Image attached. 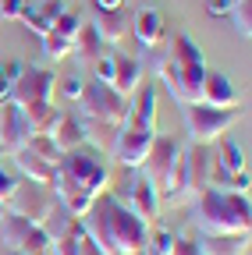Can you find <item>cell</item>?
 <instances>
[{
    "label": "cell",
    "instance_id": "1",
    "mask_svg": "<svg viewBox=\"0 0 252 255\" xmlns=\"http://www.w3.org/2000/svg\"><path fill=\"white\" fill-rule=\"evenodd\" d=\"M82 231L96 241L103 255H142L149 241V227L124 209L110 191L92 199L89 213L82 216Z\"/></svg>",
    "mask_w": 252,
    "mask_h": 255
},
{
    "label": "cell",
    "instance_id": "2",
    "mask_svg": "<svg viewBox=\"0 0 252 255\" xmlns=\"http://www.w3.org/2000/svg\"><path fill=\"white\" fill-rule=\"evenodd\" d=\"M156 75L167 85V92L178 100V107L185 103H199V85L206 75V60L203 50L192 43V36H174L156 64Z\"/></svg>",
    "mask_w": 252,
    "mask_h": 255
},
{
    "label": "cell",
    "instance_id": "3",
    "mask_svg": "<svg viewBox=\"0 0 252 255\" xmlns=\"http://www.w3.org/2000/svg\"><path fill=\"white\" fill-rule=\"evenodd\" d=\"M196 223L203 227V234H249L252 227L249 195L228 188H206L196 199Z\"/></svg>",
    "mask_w": 252,
    "mask_h": 255
},
{
    "label": "cell",
    "instance_id": "4",
    "mask_svg": "<svg viewBox=\"0 0 252 255\" xmlns=\"http://www.w3.org/2000/svg\"><path fill=\"white\" fill-rule=\"evenodd\" d=\"M57 177H64L71 181L75 188L89 191V195H103L107 184H110V167H107V159L92 149L89 142L78 145V149H68V152H60V163L53 167Z\"/></svg>",
    "mask_w": 252,
    "mask_h": 255
},
{
    "label": "cell",
    "instance_id": "5",
    "mask_svg": "<svg viewBox=\"0 0 252 255\" xmlns=\"http://www.w3.org/2000/svg\"><path fill=\"white\" fill-rule=\"evenodd\" d=\"M128 107L132 100H124V96H117L110 85L103 82H85L82 96H78V110H82V121L85 124H103V128H121L124 117H128Z\"/></svg>",
    "mask_w": 252,
    "mask_h": 255
},
{
    "label": "cell",
    "instance_id": "6",
    "mask_svg": "<svg viewBox=\"0 0 252 255\" xmlns=\"http://www.w3.org/2000/svg\"><path fill=\"white\" fill-rule=\"evenodd\" d=\"M181 121H185V131L196 145H213L220 135H228V128L238 121V107L217 110V107H206V103H185Z\"/></svg>",
    "mask_w": 252,
    "mask_h": 255
},
{
    "label": "cell",
    "instance_id": "7",
    "mask_svg": "<svg viewBox=\"0 0 252 255\" xmlns=\"http://www.w3.org/2000/svg\"><path fill=\"white\" fill-rule=\"evenodd\" d=\"M124 170H128V167H124ZM110 195H114L124 209H128V213H135L146 227H153L156 216H160V195H156V188H153L142 174H135V170L124 174Z\"/></svg>",
    "mask_w": 252,
    "mask_h": 255
},
{
    "label": "cell",
    "instance_id": "8",
    "mask_svg": "<svg viewBox=\"0 0 252 255\" xmlns=\"http://www.w3.org/2000/svg\"><path fill=\"white\" fill-rule=\"evenodd\" d=\"M53 85H57V71H50V68H21L18 78L11 82V103L14 107L53 103Z\"/></svg>",
    "mask_w": 252,
    "mask_h": 255
},
{
    "label": "cell",
    "instance_id": "9",
    "mask_svg": "<svg viewBox=\"0 0 252 255\" xmlns=\"http://www.w3.org/2000/svg\"><path fill=\"white\" fill-rule=\"evenodd\" d=\"M50 209H53L50 188L18 177V184H14V191H11V199H7V213H14V216H21V220H32V223H39V227H43V220H46Z\"/></svg>",
    "mask_w": 252,
    "mask_h": 255
},
{
    "label": "cell",
    "instance_id": "10",
    "mask_svg": "<svg viewBox=\"0 0 252 255\" xmlns=\"http://www.w3.org/2000/svg\"><path fill=\"white\" fill-rule=\"evenodd\" d=\"M0 238H4V245H7L11 252H28V255H46V252H50L46 231L39 227V223L21 220V216H14V213H7L4 220H0Z\"/></svg>",
    "mask_w": 252,
    "mask_h": 255
},
{
    "label": "cell",
    "instance_id": "11",
    "mask_svg": "<svg viewBox=\"0 0 252 255\" xmlns=\"http://www.w3.org/2000/svg\"><path fill=\"white\" fill-rule=\"evenodd\" d=\"M181 156V142L174 135H156L149 152H146V163L139 167L142 177L156 188V195H164V188H167V177H171V167H174V159Z\"/></svg>",
    "mask_w": 252,
    "mask_h": 255
},
{
    "label": "cell",
    "instance_id": "12",
    "mask_svg": "<svg viewBox=\"0 0 252 255\" xmlns=\"http://www.w3.org/2000/svg\"><path fill=\"white\" fill-rule=\"evenodd\" d=\"M213 174H217V156L210 145H188L185 149V202L199 199L206 188H213Z\"/></svg>",
    "mask_w": 252,
    "mask_h": 255
},
{
    "label": "cell",
    "instance_id": "13",
    "mask_svg": "<svg viewBox=\"0 0 252 255\" xmlns=\"http://www.w3.org/2000/svg\"><path fill=\"white\" fill-rule=\"evenodd\" d=\"M156 131L153 128H139L132 121H124L117 128V138H114V156H117V163L121 167H128V170H139L146 163V152L153 145Z\"/></svg>",
    "mask_w": 252,
    "mask_h": 255
},
{
    "label": "cell",
    "instance_id": "14",
    "mask_svg": "<svg viewBox=\"0 0 252 255\" xmlns=\"http://www.w3.org/2000/svg\"><path fill=\"white\" fill-rule=\"evenodd\" d=\"M28 142H32V128H28L25 110L14 107V103H4L0 107V149L14 152V149H21Z\"/></svg>",
    "mask_w": 252,
    "mask_h": 255
},
{
    "label": "cell",
    "instance_id": "15",
    "mask_svg": "<svg viewBox=\"0 0 252 255\" xmlns=\"http://www.w3.org/2000/svg\"><path fill=\"white\" fill-rule=\"evenodd\" d=\"M199 103L217 107V110H231V107H238V89L231 85V78L224 71H210L206 68L203 85H199Z\"/></svg>",
    "mask_w": 252,
    "mask_h": 255
},
{
    "label": "cell",
    "instance_id": "16",
    "mask_svg": "<svg viewBox=\"0 0 252 255\" xmlns=\"http://www.w3.org/2000/svg\"><path fill=\"white\" fill-rule=\"evenodd\" d=\"M110 60H114V82H110V89H114L117 96H124V100L135 96L139 85H142V60L121 53V50H114Z\"/></svg>",
    "mask_w": 252,
    "mask_h": 255
},
{
    "label": "cell",
    "instance_id": "17",
    "mask_svg": "<svg viewBox=\"0 0 252 255\" xmlns=\"http://www.w3.org/2000/svg\"><path fill=\"white\" fill-rule=\"evenodd\" d=\"M213 145H217V149H213V156H217V174H224V177H220V184H224L231 174L249 170V156H245L242 142H235V138H228V135H220ZM217 174H213V177H217ZM220 184H217V188H220Z\"/></svg>",
    "mask_w": 252,
    "mask_h": 255
},
{
    "label": "cell",
    "instance_id": "18",
    "mask_svg": "<svg viewBox=\"0 0 252 255\" xmlns=\"http://www.w3.org/2000/svg\"><path fill=\"white\" fill-rule=\"evenodd\" d=\"M135 32V39L142 50H156L164 43V11H156V7H139L135 11V21L128 25Z\"/></svg>",
    "mask_w": 252,
    "mask_h": 255
},
{
    "label": "cell",
    "instance_id": "19",
    "mask_svg": "<svg viewBox=\"0 0 252 255\" xmlns=\"http://www.w3.org/2000/svg\"><path fill=\"white\" fill-rule=\"evenodd\" d=\"M50 142H53L60 152L78 149V145H85V142H89V124H85L82 117H75V114H60L57 128L50 131Z\"/></svg>",
    "mask_w": 252,
    "mask_h": 255
},
{
    "label": "cell",
    "instance_id": "20",
    "mask_svg": "<svg viewBox=\"0 0 252 255\" xmlns=\"http://www.w3.org/2000/svg\"><path fill=\"white\" fill-rule=\"evenodd\" d=\"M14 167H18V177H25V181H36V184H50L53 181V167L46 163V159L32 149V145H21V149H14Z\"/></svg>",
    "mask_w": 252,
    "mask_h": 255
},
{
    "label": "cell",
    "instance_id": "21",
    "mask_svg": "<svg viewBox=\"0 0 252 255\" xmlns=\"http://www.w3.org/2000/svg\"><path fill=\"white\" fill-rule=\"evenodd\" d=\"M50 188H53V199L64 206L75 220H82L85 213H89V206H92V199L96 195H89V191H82V188H75L71 181H64V177H57L53 174V181H50Z\"/></svg>",
    "mask_w": 252,
    "mask_h": 255
},
{
    "label": "cell",
    "instance_id": "22",
    "mask_svg": "<svg viewBox=\"0 0 252 255\" xmlns=\"http://www.w3.org/2000/svg\"><path fill=\"white\" fill-rule=\"evenodd\" d=\"M60 11H64V0H43V4H25L21 18L25 28H32L36 36H46V32L53 28V21L60 18Z\"/></svg>",
    "mask_w": 252,
    "mask_h": 255
},
{
    "label": "cell",
    "instance_id": "23",
    "mask_svg": "<svg viewBox=\"0 0 252 255\" xmlns=\"http://www.w3.org/2000/svg\"><path fill=\"white\" fill-rule=\"evenodd\" d=\"M92 28H96V36L103 39V46H117L124 36H128V14H124V7H117V11H96Z\"/></svg>",
    "mask_w": 252,
    "mask_h": 255
},
{
    "label": "cell",
    "instance_id": "24",
    "mask_svg": "<svg viewBox=\"0 0 252 255\" xmlns=\"http://www.w3.org/2000/svg\"><path fill=\"white\" fill-rule=\"evenodd\" d=\"M203 255H249V234H203Z\"/></svg>",
    "mask_w": 252,
    "mask_h": 255
},
{
    "label": "cell",
    "instance_id": "25",
    "mask_svg": "<svg viewBox=\"0 0 252 255\" xmlns=\"http://www.w3.org/2000/svg\"><path fill=\"white\" fill-rule=\"evenodd\" d=\"M124 121H132L139 128H153V131H156V85H139V96L132 100Z\"/></svg>",
    "mask_w": 252,
    "mask_h": 255
},
{
    "label": "cell",
    "instance_id": "26",
    "mask_svg": "<svg viewBox=\"0 0 252 255\" xmlns=\"http://www.w3.org/2000/svg\"><path fill=\"white\" fill-rule=\"evenodd\" d=\"M71 53L78 64H96L103 57V39L96 36V28H92V21H85L78 32H75V39H71Z\"/></svg>",
    "mask_w": 252,
    "mask_h": 255
},
{
    "label": "cell",
    "instance_id": "27",
    "mask_svg": "<svg viewBox=\"0 0 252 255\" xmlns=\"http://www.w3.org/2000/svg\"><path fill=\"white\" fill-rule=\"evenodd\" d=\"M25 110V117H28V128H32V138L36 135H50L53 128H57V121H60V110L57 103H36V107H21Z\"/></svg>",
    "mask_w": 252,
    "mask_h": 255
},
{
    "label": "cell",
    "instance_id": "28",
    "mask_svg": "<svg viewBox=\"0 0 252 255\" xmlns=\"http://www.w3.org/2000/svg\"><path fill=\"white\" fill-rule=\"evenodd\" d=\"M82 220H75L60 238L50 241V255H82Z\"/></svg>",
    "mask_w": 252,
    "mask_h": 255
},
{
    "label": "cell",
    "instance_id": "29",
    "mask_svg": "<svg viewBox=\"0 0 252 255\" xmlns=\"http://www.w3.org/2000/svg\"><path fill=\"white\" fill-rule=\"evenodd\" d=\"M85 25V14L82 11H71V7H64L60 11V18L53 21V28L50 32H57V36H64V39H75V32Z\"/></svg>",
    "mask_w": 252,
    "mask_h": 255
},
{
    "label": "cell",
    "instance_id": "30",
    "mask_svg": "<svg viewBox=\"0 0 252 255\" xmlns=\"http://www.w3.org/2000/svg\"><path fill=\"white\" fill-rule=\"evenodd\" d=\"M228 14L235 21V32H238L242 39H249L252 36V0H235V7Z\"/></svg>",
    "mask_w": 252,
    "mask_h": 255
},
{
    "label": "cell",
    "instance_id": "31",
    "mask_svg": "<svg viewBox=\"0 0 252 255\" xmlns=\"http://www.w3.org/2000/svg\"><path fill=\"white\" fill-rule=\"evenodd\" d=\"M39 39H43V57H46V60H64V57H71V39L57 36V32H46V36H39Z\"/></svg>",
    "mask_w": 252,
    "mask_h": 255
},
{
    "label": "cell",
    "instance_id": "32",
    "mask_svg": "<svg viewBox=\"0 0 252 255\" xmlns=\"http://www.w3.org/2000/svg\"><path fill=\"white\" fill-rule=\"evenodd\" d=\"M82 89H85V78H82V75L57 78V85H53V100H78Z\"/></svg>",
    "mask_w": 252,
    "mask_h": 255
},
{
    "label": "cell",
    "instance_id": "33",
    "mask_svg": "<svg viewBox=\"0 0 252 255\" xmlns=\"http://www.w3.org/2000/svg\"><path fill=\"white\" fill-rule=\"evenodd\" d=\"M28 145H32V149H36V152H39V156L46 159L50 167H57V163H60V149H57V145L50 142V135H36V138L28 142Z\"/></svg>",
    "mask_w": 252,
    "mask_h": 255
},
{
    "label": "cell",
    "instance_id": "34",
    "mask_svg": "<svg viewBox=\"0 0 252 255\" xmlns=\"http://www.w3.org/2000/svg\"><path fill=\"white\" fill-rule=\"evenodd\" d=\"M171 245H174V234L171 231H149V241H146V252H156V255H167L171 252Z\"/></svg>",
    "mask_w": 252,
    "mask_h": 255
},
{
    "label": "cell",
    "instance_id": "35",
    "mask_svg": "<svg viewBox=\"0 0 252 255\" xmlns=\"http://www.w3.org/2000/svg\"><path fill=\"white\" fill-rule=\"evenodd\" d=\"M14 184H18V174L0 159V202L7 206V199H11V191H14Z\"/></svg>",
    "mask_w": 252,
    "mask_h": 255
},
{
    "label": "cell",
    "instance_id": "36",
    "mask_svg": "<svg viewBox=\"0 0 252 255\" xmlns=\"http://www.w3.org/2000/svg\"><path fill=\"white\" fill-rule=\"evenodd\" d=\"M167 255H203L199 252V238H174V245H171V252Z\"/></svg>",
    "mask_w": 252,
    "mask_h": 255
},
{
    "label": "cell",
    "instance_id": "37",
    "mask_svg": "<svg viewBox=\"0 0 252 255\" xmlns=\"http://www.w3.org/2000/svg\"><path fill=\"white\" fill-rule=\"evenodd\" d=\"M92 71H96V82L110 85V82H114V60H110V53H103L96 64H92Z\"/></svg>",
    "mask_w": 252,
    "mask_h": 255
},
{
    "label": "cell",
    "instance_id": "38",
    "mask_svg": "<svg viewBox=\"0 0 252 255\" xmlns=\"http://www.w3.org/2000/svg\"><path fill=\"white\" fill-rule=\"evenodd\" d=\"M28 0H0V18H7V21H18L21 11H25Z\"/></svg>",
    "mask_w": 252,
    "mask_h": 255
},
{
    "label": "cell",
    "instance_id": "39",
    "mask_svg": "<svg viewBox=\"0 0 252 255\" xmlns=\"http://www.w3.org/2000/svg\"><path fill=\"white\" fill-rule=\"evenodd\" d=\"M11 71H7V64H0V107L11 103Z\"/></svg>",
    "mask_w": 252,
    "mask_h": 255
},
{
    "label": "cell",
    "instance_id": "40",
    "mask_svg": "<svg viewBox=\"0 0 252 255\" xmlns=\"http://www.w3.org/2000/svg\"><path fill=\"white\" fill-rule=\"evenodd\" d=\"M231 7H235V0H206V14H213V18L228 14Z\"/></svg>",
    "mask_w": 252,
    "mask_h": 255
},
{
    "label": "cell",
    "instance_id": "41",
    "mask_svg": "<svg viewBox=\"0 0 252 255\" xmlns=\"http://www.w3.org/2000/svg\"><path fill=\"white\" fill-rule=\"evenodd\" d=\"M82 255H103V252L96 248V241H92L89 234H82Z\"/></svg>",
    "mask_w": 252,
    "mask_h": 255
},
{
    "label": "cell",
    "instance_id": "42",
    "mask_svg": "<svg viewBox=\"0 0 252 255\" xmlns=\"http://www.w3.org/2000/svg\"><path fill=\"white\" fill-rule=\"evenodd\" d=\"M96 4V11H117V7H124V0H92Z\"/></svg>",
    "mask_w": 252,
    "mask_h": 255
},
{
    "label": "cell",
    "instance_id": "43",
    "mask_svg": "<svg viewBox=\"0 0 252 255\" xmlns=\"http://www.w3.org/2000/svg\"><path fill=\"white\" fill-rule=\"evenodd\" d=\"M4 216H7V206H4V202H0V220H4Z\"/></svg>",
    "mask_w": 252,
    "mask_h": 255
},
{
    "label": "cell",
    "instance_id": "44",
    "mask_svg": "<svg viewBox=\"0 0 252 255\" xmlns=\"http://www.w3.org/2000/svg\"><path fill=\"white\" fill-rule=\"evenodd\" d=\"M14 255H28V252H14Z\"/></svg>",
    "mask_w": 252,
    "mask_h": 255
},
{
    "label": "cell",
    "instance_id": "45",
    "mask_svg": "<svg viewBox=\"0 0 252 255\" xmlns=\"http://www.w3.org/2000/svg\"><path fill=\"white\" fill-rule=\"evenodd\" d=\"M142 255H156V252H142Z\"/></svg>",
    "mask_w": 252,
    "mask_h": 255
}]
</instances>
